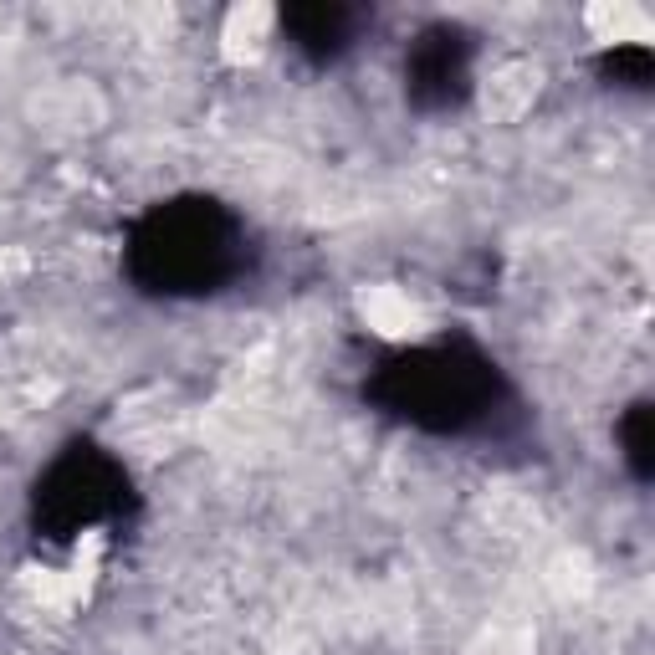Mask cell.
I'll return each mask as SVG.
<instances>
[{
    "label": "cell",
    "mask_w": 655,
    "mask_h": 655,
    "mask_svg": "<svg viewBox=\"0 0 655 655\" xmlns=\"http://www.w3.org/2000/svg\"><path fill=\"white\" fill-rule=\"evenodd\" d=\"M180 231H185V226H180ZM185 246H200V226H195V221H190V231H185ZM185 256H190V251H174V256H169V267H174V261H185ZM215 256H221V246H215V231H205V251H195V256H190L195 277L215 267Z\"/></svg>",
    "instance_id": "obj_1"
}]
</instances>
